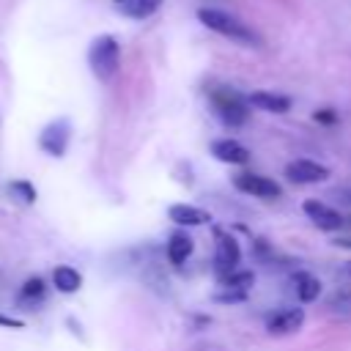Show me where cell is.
Wrapping results in <instances>:
<instances>
[{"label":"cell","mask_w":351,"mask_h":351,"mask_svg":"<svg viewBox=\"0 0 351 351\" xmlns=\"http://www.w3.org/2000/svg\"><path fill=\"white\" fill-rule=\"evenodd\" d=\"M197 19H200L206 27H211L214 33L225 36V38H233V41H239V44H244V47H261V36H258L252 27H247L241 19H236L230 11L200 8V11H197Z\"/></svg>","instance_id":"cell-1"},{"label":"cell","mask_w":351,"mask_h":351,"mask_svg":"<svg viewBox=\"0 0 351 351\" xmlns=\"http://www.w3.org/2000/svg\"><path fill=\"white\" fill-rule=\"evenodd\" d=\"M208 99H211V107H214V112L219 115V121L225 126H244L247 123V118H250V101L241 99L236 90L219 85V88H211Z\"/></svg>","instance_id":"cell-2"},{"label":"cell","mask_w":351,"mask_h":351,"mask_svg":"<svg viewBox=\"0 0 351 351\" xmlns=\"http://www.w3.org/2000/svg\"><path fill=\"white\" fill-rule=\"evenodd\" d=\"M88 63H90V71L99 77V80H110L115 71H118V63H121V47L112 36H99L90 49H88Z\"/></svg>","instance_id":"cell-3"},{"label":"cell","mask_w":351,"mask_h":351,"mask_svg":"<svg viewBox=\"0 0 351 351\" xmlns=\"http://www.w3.org/2000/svg\"><path fill=\"white\" fill-rule=\"evenodd\" d=\"M69 140H71V123L66 118H58V121H52L41 129L38 148L49 156H63L66 148H69Z\"/></svg>","instance_id":"cell-4"},{"label":"cell","mask_w":351,"mask_h":351,"mask_svg":"<svg viewBox=\"0 0 351 351\" xmlns=\"http://www.w3.org/2000/svg\"><path fill=\"white\" fill-rule=\"evenodd\" d=\"M233 186L244 195H252V197H263V200H277L282 195V186L266 176H258V173H239L233 176Z\"/></svg>","instance_id":"cell-5"},{"label":"cell","mask_w":351,"mask_h":351,"mask_svg":"<svg viewBox=\"0 0 351 351\" xmlns=\"http://www.w3.org/2000/svg\"><path fill=\"white\" fill-rule=\"evenodd\" d=\"M285 178L293 184H318L329 178V167L313 162V159H293L285 167Z\"/></svg>","instance_id":"cell-6"},{"label":"cell","mask_w":351,"mask_h":351,"mask_svg":"<svg viewBox=\"0 0 351 351\" xmlns=\"http://www.w3.org/2000/svg\"><path fill=\"white\" fill-rule=\"evenodd\" d=\"M304 214L321 228V230H340L343 225H346V219H343V214L340 211H335L332 206H326V203H321V200H304Z\"/></svg>","instance_id":"cell-7"},{"label":"cell","mask_w":351,"mask_h":351,"mask_svg":"<svg viewBox=\"0 0 351 351\" xmlns=\"http://www.w3.org/2000/svg\"><path fill=\"white\" fill-rule=\"evenodd\" d=\"M217 274L225 277L230 271H236L239 261H241V250L236 244L233 236H225V233H217Z\"/></svg>","instance_id":"cell-8"},{"label":"cell","mask_w":351,"mask_h":351,"mask_svg":"<svg viewBox=\"0 0 351 351\" xmlns=\"http://www.w3.org/2000/svg\"><path fill=\"white\" fill-rule=\"evenodd\" d=\"M302 324H304V310L302 307H288V310H280V313L266 318V329L271 335H291Z\"/></svg>","instance_id":"cell-9"},{"label":"cell","mask_w":351,"mask_h":351,"mask_svg":"<svg viewBox=\"0 0 351 351\" xmlns=\"http://www.w3.org/2000/svg\"><path fill=\"white\" fill-rule=\"evenodd\" d=\"M211 154H214L219 162H228V165H247V162H250V151H247L239 140H230V137L214 140V143H211Z\"/></svg>","instance_id":"cell-10"},{"label":"cell","mask_w":351,"mask_h":351,"mask_svg":"<svg viewBox=\"0 0 351 351\" xmlns=\"http://www.w3.org/2000/svg\"><path fill=\"white\" fill-rule=\"evenodd\" d=\"M247 101L266 112H288L291 110V99L285 93H271V90H255L247 96Z\"/></svg>","instance_id":"cell-11"},{"label":"cell","mask_w":351,"mask_h":351,"mask_svg":"<svg viewBox=\"0 0 351 351\" xmlns=\"http://www.w3.org/2000/svg\"><path fill=\"white\" fill-rule=\"evenodd\" d=\"M170 219L176 222V225H203V222H208L211 217L203 211V208H197V206H186V203H176V206H170Z\"/></svg>","instance_id":"cell-12"},{"label":"cell","mask_w":351,"mask_h":351,"mask_svg":"<svg viewBox=\"0 0 351 351\" xmlns=\"http://www.w3.org/2000/svg\"><path fill=\"white\" fill-rule=\"evenodd\" d=\"M192 255V239L186 233H173L167 241V258L173 266H181Z\"/></svg>","instance_id":"cell-13"},{"label":"cell","mask_w":351,"mask_h":351,"mask_svg":"<svg viewBox=\"0 0 351 351\" xmlns=\"http://www.w3.org/2000/svg\"><path fill=\"white\" fill-rule=\"evenodd\" d=\"M52 282H55L58 291H63V293H74V291L82 285V277H80V271L71 269V266H58V269L52 271Z\"/></svg>","instance_id":"cell-14"},{"label":"cell","mask_w":351,"mask_h":351,"mask_svg":"<svg viewBox=\"0 0 351 351\" xmlns=\"http://www.w3.org/2000/svg\"><path fill=\"white\" fill-rule=\"evenodd\" d=\"M162 5V0H123L121 3V11L132 19H145L151 14H156Z\"/></svg>","instance_id":"cell-15"},{"label":"cell","mask_w":351,"mask_h":351,"mask_svg":"<svg viewBox=\"0 0 351 351\" xmlns=\"http://www.w3.org/2000/svg\"><path fill=\"white\" fill-rule=\"evenodd\" d=\"M318 293H321L318 277H313V274H307V271L296 274V296H299V302H304V304H307V302H315Z\"/></svg>","instance_id":"cell-16"},{"label":"cell","mask_w":351,"mask_h":351,"mask_svg":"<svg viewBox=\"0 0 351 351\" xmlns=\"http://www.w3.org/2000/svg\"><path fill=\"white\" fill-rule=\"evenodd\" d=\"M8 195H11L19 206H30V203H36V186H33L30 181H22V178H16V181L8 184Z\"/></svg>","instance_id":"cell-17"},{"label":"cell","mask_w":351,"mask_h":351,"mask_svg":"<svg viewBox=\"0 0 351 351\" xmlns=\"http://www.w3.org/2000/svg\"><path fill=\"white\" fill-rule=\"evenodd\" d=\"M219 282L225 285V288H250L252 282H255V274L252 271H230V274H225V277H219Z\"/></svg>","instance_id":"cell-18"},{"label":"cell","mask_w":351,"mask_h":351,"mask_svg":"<svg viewBox=\"0 0 351 351\" xmlns=\"http://www.w3.org/2000/svg\"><path fill=\"white\" fill-rule=\"evenodd\" d=\"M41 296H44V282H41L38 277H30V280H25V285H22V302H27V299L38 302Z\"/></svg>","instance_id":"cell-19"},{"label":"cell","mask_w":351,"mask_h":351,"mask_svg":"<svg viewBox=\"0 0 351 351\" xmlns=\"http://www.w3.org/2000/svg\"><path fill=\"white\" fill-rule=\"evenodd\" d=\"M315 121H321V123H332V121H335V112H332V110H321V112H315Z\"/></svg>","instance_id":"cell-20"},{"label":"cell","mask_w":351,"mask_h":351,"mask_svg":"<svg viewBox=\"0 0 351 351\" xmlns=\"http://www.w3.org/2000/svg\"><path fill=\"white\" fill-rule=\"evenodd\" d=\"M0 324H3V326H16V329L22 326V321H16V318H5V315H0Z\"/></svg>","instance_id":"cell-21"},{"label":"cell","mask_w":351,"mask_h":351,"mask_svg":"<svg viewBox=\"0 0 351 351\" xmlns=\"http://www.w3.org/2000/svg\"><path fill=\"white\" fill-rule=\"evenodd\" d=\"M335 244H337V247H348V250H351V236H337V239H335Z\"/></svg>","instance_id":"cell-22"},{"label":"cell","mask_w":351,"mask_h":351,"mask_svg":"<svg viewBox=\"0 0 351 351\" xmlns=\"http://www.w3.org/2000/svg\"><path fill=\"white\" fill-rule=\"evenodd\" d=\"M348 200H351V192H348Z\"/></svg>","instance_id":"cell-23"},{"label":"cell","mask_w":351,"mask_h":351,"mask_svg":"<svg viewBox=\"0 0 351 351\" xmlns=\"http://www.w3.org/2000/svg\"><path fill=\"white\" fill-rule=\"evenodd\" d=\"M118 3H123V0H118Z\"/></svg>","instance_id":"cell-24"}]
</instances>
